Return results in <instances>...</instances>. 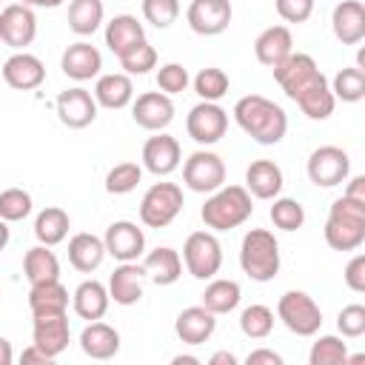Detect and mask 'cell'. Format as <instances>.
<instances>
[{
	"label": "cell",
	"instance_id": "obj_19",
	"mask_svg": "<svg viewBox=\"0 0 365 365\" xmlns=\"http://www.w3.org/2000/svg\"><path fill=\"white\" fill-rule=\"evenodd\" d=\"M3 80L6 86H11L14 91H34L43 86L46 80V66L37 54L29 51H14L6 63H3Z\"/></svg>",
	"mask_w": 365,
	"mask_h": 365
},
{
	"label": "cell",
	"instance_id": "obj_30",
	"mask_svg": "<svg viewBox=\"0 0 365 365\" xmlns=\"http://www.w3.org/2000/svg\"><path fill=\"white\" fill-rule=\"evenodd\" d=\"M29 311L31 317H57L68 311V288L60 279L37 282L29 291Z\"/></svg>",
	"mask_w": 365,
	"mask_h": 365
},
{
	"label": "cell",
	"instance_id": "obj_25",
	"mask_svg": "<svg viewBox=\"0 0 365 365\" xmlns=\"http://www.w3.org/2000/svg\"><path fill=\"white\" fill-rule=\"evenodd\" d=\"M282 185H285V177H282V168L274 160H254L245 168V188L257 200H274V197H279Z\"/></svg>",
	"mask_w": 365,
	"mask_h": 365
},
{
	"label": "cell",
	"instance_id": "obj_31",
	"mask_svg": "<svg viewBox=\"0 0 365 365\" xmlns=\"http://www.w3.org/2000/svg\"><path fill=\"white\" fill-rule=\"evenodd\" d=\"M143 40H145V29L134 14H114L106 23V46L114 57L125 54L128 48H134Z\"/></svg>",
	"mask_w": 365,
	"mask_h": 365
},
{
	"label": "cell",
	"instance_id": "obj_12",
	"mask_svg": "<svg viewBox=\"0 0 365 365\" xmlns=\"http://www.w3.org/2000/svg\"><path fill=\"white\" fill-rule=\"evenodd\" d=\"M34 37H37V17L29 6L9 3L0 9V40L9 48L26 51V46H31Z\"/></svg>",
	"mask_w": 365,
	"mask_h": 365
},
{
	"label": "cell",
	"instance_id": "obj_8",
	"mask_svg": "<svg viewBox=\"0 0 365 365\" xmlns=\"http://www.w3.org/2000/svg\"><path fill=\"white\" fill-rule=\"evenodd\" d=\"M182 262L194 279H211L222 268V245L214 231H194L182 242Z\"/></svg>",
	"mask_w": 365,
	"mask_h": 365
},
{
	"label": "cell",
	"instance_id": "obj_47",
	"mask_svg": "<svg viewBox=\"0 0 365 365\" xmlns=\"http://www.w3.org/2000/svg\"><path fill=\"white\" fill-rule=\"evenodd\" d=\"M336 328H339L342 336L359 339V336L365 334V305H359V302L345 305V308L336 314Z\"/></svg>",
	"mask_w": 365,
	"mask_h": 365
},
{
	"label": "cell",
	"instance_id": "obj_42",
	"mask_svg": "<svg viewBox=\"0 0 365 365\" xmlns=\"http://www.w3.org/2000/svg\"><path fill=\"white\" fill-rule=\"evenodd\" d=\"M117 60H120V68H123L128 77H131V74L143 77V74H148V71L157 66V48H154L148 40H143V43H137L134 48H128L125 54H120Z\"/></svg>",
	"mask_w": 365,
	"mask_h": 365
},
{
	"label": "cell",
	"instance_id": "obj_51",
	"mask_svg": "<svg viewBox=\"0 0 365 365\" xmlns=\"http://www.w3.org/2000/svg\"><path fill=\"white\" fill-rule=\"evenodd\" d=\"M20 362H46V365H48V362H54V359H51V356H48L43 348H37V345L31 342V345H29V348L20 354Z\"/></svg>",
	"mask_w": 365,
	"mask_h": 365
},
{
	"label": "cell",
	"instance_id": "obj_26",
	"mask_svg": "<svg viewBox=\"0 0 365 365\" xmlns=\"http://www.w3.org/2000/svg\"><path fill=\"white\" fill-rule=\"evenodd\" d=\"M108 305H111V297H108V288L100 279H83L74 288V294H71V308L86 322L103 319L106 311H108Z\"/></svg>",
	"mask_w": 365,
	"mask_h": 365
},
{
	"label": "cell",
	"instance_id": "obj_29",
	"mask_svg": "<svg viewBox=\"0 0 365 365\" xmlns=\"http://www.w3.org/2000/svg\"><path fill=\"white\" fill-rule=\"evenodd\" d=\"M106 259V242L103 237L97 234H88V231H80L68 240V262L74 271L80 274H91L103 265Z\"/></svg>",
	"mask_w": 365,
	"mask_h": 365
},
{
	"label": "cell",
	"instance_id": "obj_24",
	"mask_svg": "<svg viewBox=\"0 0 365 365\" xmlns=\"http://www.w3.org/2000/svg\"><path fill=\"white\" fill-rule=\"evenodd\" d=\"M291 51H294V37H291V29L282 26V23L262 29L254 40V54L265 68L279 66Z\"/></svg>",
	"mask_w": 365,
	"mask_h": 365
},
{
	"label": "cell",
	"instance_id": "obj_13",
	"mask_svg": "<svg viewBox=\"0 0 365 365\" xmlns=\"http://www.w3.org/2000/svg\"><path fill=\"white\" fill-rule=\"evenodd\" d=\"M231 17H234L231 0H191V6L185 11L188 29L200 37L222 34L231 26Z\"/></svg>",
	"mask_w": 365,
	"mask_h": 365
},
{
	"label": "cell",
	"instance_id": "obj_17",
	"mask_svg": "<svg viewBox=\"0 0 365 365\" xmlns=\"http://www.w3.org/2000/svg\"><path fill=\"white\" fill-rule=\"evenodd\" d=\"M57 117L66 128H86L97 120V100L88 88L74 86L60 91L57 97Z\"/></svg>",
	"mask_w": 365,
	"mask_h": 365
},
{
	"label": "cell",
	"instance_id": "obj_15",
	"mask_svg": "<svg viewBox=\"0 0 365 365\" xmlns=\"http://www.w3.org/2000/svg\"><path fill=\"white\" fill-rule=\"evenodd\" d=\"M182 163V151L177 137L165 134V131H154V137L145 140L143 145V168L151 171L154 177H168L180 168Z\"/></svg>",
	"mask_w": 365,
	"mask_h": 365
},
{
	"label": "cell",
	"instance_id": "obj_2",
	"mask_svg": "<svg viewBox=\"0 0 365 365\" xmlns=\"http://www.w3.org/2000/svg\"><path fill=\"white\" fill-rule=\"evenodd\" d=\"M234 120L237 125L259 145H277L282 143L288 131V114L279 103L262 97V94H245L234 103Z\"/></svg>",
	"mask_w": 365,
	"mask_h": 365
},
{
	"label": "cell",
	"instance_id": "obj_18",
	"mask_svg": "<svg viewBox=\"0 0 365 365\" xmlns=\"http://www.w3.org/2000/svg\"><path fill=\"white\" fill-rule=\"evenodd\" d=\"M145 279H148V274H145V268H143V262H120L114 271H111V277H108V297L117 302V305H137L140 299H143V291H145Z\"/></svg>",
	"mask_w": 365,
	"mask_h": 365
},
{
	"label": "cell",
	"instance_id": "obj_41",
	"mask_svg": "<svg viewBox=\"0 0 365 365\" xmlns=\"http://www.w3.org/2000/svg\"><path fill=\"white\" fill-rule=\"evenodd\" d=\"M268 214L279 231H299L305 225V208L294 197H274V205Z\"/></svg>",
	"mask_w": 365,
	"mask_h": 365
},
{
	"label": "cell",
	"instance_id": "obj_40",
	"mask_svg": "<svg viewBox=\"0 0 365 365\" xmlns=\"http://www.w3.org/2000/svg\"><path fill=\"white\" fill-rule=\"evenodd\" d=\"M345 359H348V342H342V336H334V334L317 336L308 354L311 365H345Z\"/></svg>",
	"mask_w": 365,
	"mask_h": 365
},
{
	"label": "cell",
	"instance_id": "obj_56",
	"mask_svg": "<svg viewBox=\"0 0 365 365\" xmlns=\"http://www.w3.org/2000/svg\"><path fill=\"white\" fill-rule=\"evenodd\" d=\"M171 362H174V365H200V359L191 356V354H177Z\"/></svg>",
	"mask_w": 365,
	"mask_h": 365
},
{
	"label": "cell",
	"instance_id": "obj_10",
	"mask_svg": "<svg viewBox=\"0 0 365 365\" xmlns=\"http://www.w3.org/2000/svg\"><path fill=\"white\" fill-rule=\"evenodd\" d=\"M305 171L317 188H336L351 174V157L339 145H319L311 151Z\"/></svg>",
	"mask_w": 365,
	"mask_h": 365
},
{
	"label": "cell",
	"instance_id": "obj_9",
	"mask_svg": "<svg viewBox=\"0 0 365 365\" xmlns=\"http://www.w3.org/2000/svg\"><path fill=\"white\" fill-rule=\"evenodd\" d=\"M182 185L194 194H211L225 185V163L220 154L200 148L182 163Z\"/></svg>",
	"mask_w": 365,
	"mask_h": 365
},
{
	"label": "cell",
	"instance_id": "obj_21",
	"mask_svg": "<svg viewBox=\"0 0 365 365\" xmlns=\"http://www.w3.org/2000/svg\"><path fill=\"white\" fill-rule=\"evenodd\" d=\"M331 29L342 46H359L365 40V6L359 0H339L331 11Z\"/></svg>",
	"mask_w": 365,
	"mask_h": 365
},
{
	"label": "cell",
	"instance_id": "obj_14",
	"mask_svg": "<svg viewBox=\"0 0 365 365\" xmlns=\"http://www.w3.org/2000/svg\"><path fill=\"white\" fill-rule=\"evenodd\" d=\"M103 242H106V254L114 257L117 262H134L145 254V234L131 220L111 222L103 234Z\"/></svg>",
	"mask_w": 365,
	"mask_h": 365
},
{
	"label": "cell",
	"instance_id": "obj_16",
	"mask_svg": "<svg viewBox=\"0 0 365 365\" xmlns=\"http://www.w3.org/2000/svg\"><path fill=\"white\" fill-rule=\"evenodd\" d=\"M131 117L145 131H165L174 120V103L163 91H145L131 100Z\"/></svg>",
	"mask_w": 365,
	"mask_h": 365
},
{
	"label": "cell",
	"instance_id": "obj_48",
	"mask_svg": "<svg viewBox=\"0 0 365 365\" xmlns=\"http://www.w3.org/2000/svg\"><path fill=\"white\" fill-rule=\"evenodd\" d=\"M274 9L285 23H305L314 14V0H274Z\"/></svg>",
	"mask_w": 365,
	"mask_h": 365
},
{
	"label": "cell",
	"instance_id": "obj_5",
	"mask_svg": "<svg viewBox=\"0 0 365 365\" xmlns=\"http://www.w3.org/2000/svg\"><path fill=\"white\" fill-rule=\"evenodd\" d=\"M240 268L254 282H271L279 274V242L268 228H251L240 242Z\"/></svg>",
	"mask_w": 365,
	"mask_h": 365
},
{
	"label": "cell",
	"instance_id": "obj_44",
	"mask_svg": "<svg viewBox=\"0 0 365 365\" xmlns=\"http://www.w3.org/2000/svg\"><path fill=\"white\" fill-rule=\"evenodd\" d=\"M31 194L23 188H6L0 191V220L6 222H20L31 214Z\"/></svg>",
	"mask_w": 365,
	"mask_h": 365
},
{
	"label": "cell",
	"instance_id": "obj_36",
	"mask_svg": "<svg viewBox=\"0 0 365 365\" xmlns=\"http://www.w3.org/2000/svg\"><path fill=\"white\" fill-rule=\"evenodd\" d=\"M106 9L103 0H68V29L77 37H88L103 26Z\"/></svg>",
	"mask_w": 365,
	"mask_h": 365
},
{
	"label": "cell",
	"instance_id": "obj_33",
	"mask_svg": "<svg viewBox=\"0 0 365 365\" xmlns=\"http://www.w3.org/2000/svg\"><path fill=\"white\" fill-rule=\"evenodd\" d=\"M23 274H26V279L31 285L48 282V279H60V259L48 245L37 242L34 248H29L23 254Z\"/></svg>",
	"mask_w": 365,
	"mask_h": 365
},
{
	"label": "cell",
	"instance_id": "obj_4",
	"mask_svg": "<svg viewBox=\"0 0 365 365\" xmlns=\"http://www.w3.org/2000/svg\"><path fill=\"white\" fill-rule=\"evenodd\" d=\"M254 214V202L245 185H220L217 191L208 194L200 217L205 222V228L211 231H231L240 228L245 220H251Z\"/></svg>",
	"mask_w": 365,
	"mask_h": 365
},
{
	"label": "cell",
	"instance_id": "obj_35",
	"mask_svg": "<svg viewBox=\"0 0 365 365\" xmlns=\"http://www.w3.org/2000/svg\"><path fill=\"white\" fill-rule=\"evenodd\" d=\"M68 228H71V220H68V214H66L63 208H57V205H48V208H43V211L34 217V237H37V242H43V245H48V248L60 245V242L68 237Z\"/></svg>",
	"mask_w": 365,
	"mask_h": 365
},
{
	"label": "cell",
	"instance_id": "obj_49",
	"mask_svg": "<svg viewBox=\"0 0 365 365\" xmlns=\"http://www.w3.org/2000/svg\"><path fill=\"white\" fill-rule=\"evenodd\" d=\"M345 285L354 291V294H362L365 291V254H354L345 265V274H342Z\"/></svg>",
	"mask_w": 365,
	"mask_h": 365
},
{
	"label": "cell",
	"instance_id": "obj_37",
	"mask_svg": "<svg viewBox=\"0 0 365 365\" xmlns=\"http://www.w3.org/2000/svg\"><path fill=\"white\" fill-rule=\"evenodd\" d=\"M331 91H334V100H342V103H359L365 97V71L359 66H348V68H339L331 80Z\"/></svg>",
	"mask_w": 365,
	"mask_h": 365
},
{
	"label": "cell",
	"instance_id": "obj_38",
	"mask_svg": "<svg viewBox=\"0 0 365 365\" xmlns=\"http://www.w3.org/2000/svg\"><path fill=\"white\" fill-rule=\"evenodd\" d=\"M240 331L248 339H265L274 331V311L262 302H254L248 308H242L240 314Z\"/></svg>",
	"mask_w": 365,
	"mask_h": 365
},
{
	"label": "cell",
	"instance_id": "obj_39",
	"mask_svg": "<svg viewBox=\"0 0 365 365\" xmlns=\"http://www.w3.org/2000/svg\"><path fill=\"white\" fill-rule=\"evenodd\" d=\"M194 91L200 94V100H208V103H217L220 97H225L228 94V74L222 71V68H217V66H205V68H200L197 74H194Z\"/></svg>",
	"mask_w": 365,
	"mask_h": 365
},
{
	"label": "cell",
	"instance_id": "obj_32",
	"mask_svg": "<svg viewBox=\"0 0 365 365\" xmlns=\"http://www.w3.org/2000/svg\"><path fill=\"white\" fill-rule=\"evenodd\" d=\"M143 268L151 282L157 285H174L182 277V257L171 245H157L143 257Z\"/></svg>",
	"mask_w": 365,
	"mask_h": 365
},
{
	"label": "cell",
	"instance_id": "obj_3",
	"mask_svg": "<svg viewBox=\"0 0 365 365\" xmlns=\"http://www.w3.org/2000/svg\"><path fill=\"white\" fill-rule=\"evenodd\" d=\"M322 234L334 251H356L365 242V202L345 194L334 200Z\"/></svg>",
	"mask_w": 365,
	"mask_h": 365
},
{
	"label": "cell",
	"instance_id": "obj_11",
	"mask_svg": "<svg viewBox=\"0 0 365 365\" xmlns=\"http://www.w3.org/2000/svg\"><path fill=\"white\" fill-rule=\"evenodd\" d=\"M185 131L194 143L200 145H214L225 137L228 131V111L220 106V103H208V100H200L188 117H185Z\"/></svg>",
	"mask_w": 365,
	"mask_h": 365
},
{
	"label": "cell",
	"instance_id": "obj_23",
	"mask_svg": "<svg viewBox=\"0 0 365 365\" xmlns=\"http://www.w3.org/2000/svg\"><path fill=\"white\" fill-rule=\"evenodd\" d=\"M31 339H34V345L43 348L51 359H57V356L68 348V342H71V328H68L66 314H57V317H34Z\"/></svg>",
	"mask_w": 365,
	"mask_h": 365
},
{
	"label": "cell",
	"instance_id": "obj_53",
	"mask_svg": "<svg viewBox=\"0 0 365 365\" xmlns=\"http://www.w3.org/2000/svg\"><path fill=\"white\" fill-rule=\"evenodd\" d=\"M208 365H237V356L231 351H217V354H211Z\"/></svg>",
	"mask_w": 365,
	"mask_h": 365
},
{
	"label": "cell",
	"instance_id": "obj_46",
	"mask_svg": "<svg viewBox=\"0 0 365 365\" xmlns=\"http://www.w3.org/2000/svg\"><path fill=\"white\" fill-rule=\"evenodd\" d=\"M188 83H191L188 68L180 66V63H165V66H160V71H157V88H160L163 94H168V97L182 94V91L188 88Z\"/></svg>",
	"mask_w": 365,
	"mask_h": 365
},
{
	"label": "cell",
	"instance_id": "obj_52",
	"mask_svg": "<svg viewBox=\"0 0 365 365\" xmlns=\"http://www.w3.org/2000/svg\"><path fill=\"white\" fill-rule=\"evenodd\" d=\"M345 197H354V200H362V202H365V174L351 177L348 188H345Z\"/></svg>",
	"mask_w": 365,
	"mask_h": 365
},
{
	"label": "cell",
	"instance_id": "obj_27",
	"mask_svg": "<svg viewBox=\"0 0 365 365\" xmlns=\"http://www.w3.org/2000/svg\"><path fill=\"white\" fill-rule=\"evenodd\" d=\"M80 348L91 359H111L120 354V331L103 319H94L80 331Z\"/></svg>",
	"mask_w": 365,
	"mask_h": 365
},
{
	"label": "cell",
	"instance_id": "obj_34",
	"mask_svg": "<svg viewBox=\"0 0 365 365\" xmlns=\"http://www.w3.org/2000/svg\"><path fill=\"white\" fill-rule=\"evenodd\" d=\"M240 299H242V288H240V282L237 279H214L211 277V282L205 285V291H202V308H208L211 314H217V317H222V314H231L237 305H240Z\"/></svg>",
	"mask_w": 365,
	"mask_h": 365
},
{
	"label": "cell",
	"instance_id": "obj_43",
	"mask_svg": "<svg viewBox=\"0 0 365 365\" xmlns=\"http://www.w3.org/2000/svg\"><path fill=\"white\" fill-rule=\"evenodd\" d=\"M143 180V165L140 163H117L108 174H106V191L108 194H128L140 185Z\"/></svg>",
	"mask_w": 365,
	"mask_h": 365
},
{
	"label": "cell",
	"instance_id": "obj_54",
	"mask_svg": "<svg viewBox=\"0 0 365 365\" xmlns=\"http://www.w3.org/2000/svg\"><path fill=\"white\" fill-rule=\"evenodd\" d=\"M14 359V351H11V342L6 336H0V365H11Z\"/></svg>",
	"mask_w": 365,
	"mask_h": 365
},
{
	"label": "cell",
	"instance_id": "obj_22",
	"mask_svg": "<svg viewBox=\"0 0 365 365\" xmlns=\"http://www.w3.org/2000/svg\"><path fill=\"white\" fill-rule=\"evenodd\" d=\"M60 68H63L66 77H71V80H77V83H86V80H91V77L100 74V68H103V54H100L97 46H91V43H86V40H77V43L66 46V51H63V57H60Z\"/></svg>",
	"mask_w": 365,
	"mask_h": 365
},
{
	"label": "cell",
	"instance_id": "obj_50",
	"mask_svg": "<svg viewBox=\"0 0 365 365\" xmlns=\"http://www.w3.org/2000/svg\"><path fill=\"white\" fill-rule=\"evenodd\" d=\"M245 362L248 365H282V356L277 351H271V348H257V351H251L245 356Z\"/></svg>",
	"mask_w": 365,
	"mask_h": 365
},
{
	"label": "cell",
	"instance_id": "obj_45",
	"mask_svg": "<svg viewBox=\"0 0 365 365\" xmlns=\"http://www.w3.org/2000/svg\"><path fill=\"white\" fill-rule=\"evenodd\" d=\"M143 17L154 29H168L180 17V0H143Z\"/></svg>",
	"mask_w": 365,
	"mask_h": 365
},
{
	"label": "cell",
	"instance_id": "obj_57",
	"mask_svg": "<svg viewBox=\"0 0 365 365\" xmlns=\"http://www.w3.org/2000/svg\"><path fill=\"white\" fill-rule=\"evenodd\" d=\"M9 240H11V231H9V222L6 220H0V251L9 245Z\"/></svg>",
	"mask_w": 365,
	"mask_h": 365
},
{
	"label": "cell",
	"instance_id": "obj_7",
	"mask_svg": "<svg viewBox=\"0 0 365 365\" xmlns=\"http://www.w3.org/2000/svg\"><path fill=\"white\" fill-rule=\"evenodd\" d=\"M277 317L297 336H314L322 328V308L305 291H285L277 302Z\"/></svg>",
	"mask_w": 365,
	"mask_h": 365
},
{
	"label": "cell",
	"instance_id": "obj_28",
	"mask_svg": "<svg viewBox=\"0 0 365 365\" xmlns=\"http://www.w3.org/2000/svg\"><path fill=\"white\" fill-rule=\"evenodd\" d=\"M94 100H97V106L111 108V111L131 106V100H134V83H131V77L125 71L100 74L97 83H94Z\"/></svg>",
	"mask_w": 365,
	"mask_h": 365
},
{
	"label": "cell",
	"instance_id": "obj_1",
	"mask_svg": "<svg viewBox=\"0 0 365 365\" xmlns=\"http://www.w3.org/2000/svg\"><path fill=\"white\" fill-rule=\"evenodd\" d=\"M271 71H274V80L279 83V88L285 91V97L294 100L308 120H328L334 114L336 100L331 91V83L319 71V66L314 63L311 54L291 51Z\"/></svg>",
	"mask_w": 365,
	"mask_h": 365
},
{
	"label": "cell",
	"instance_id": "obj_6",
	"mask_svg": "<svg viewBox=\"0 0 365 365\" xmlns=\"http://www.w3.org/2000/svg\"><path fill=\"white\" fill-rule=\"evenodd\" d=\"M182 188L177 182H154L140 200V222L145 228H165L182 211Z\"/></svg>",
	"mask_w": 365,
	"mask_h": 365
},
{
	"label": "cell",
	"instance_id": "obj_20",
	"mask_svg": "<svg viewBox=\"0 0 365 365\" xmlns=\"http://www.w3.org/2000/svg\"><path fill=\"white\" fill-rule=\"evenodd\" d=\"M214 331H217V314H211L202 305H188L174 319V334L180 336L182 345H202L214 336Z\"/></svg>",
	"mask_w": 365,
	"mask_h": 365
},
{
	"label": "cell",
	"instance_id": "obj_55",
	"mask_svg": "<svg viewBox=\"0 0 365 365\" xmlns=\"http://www.w3.org/2000/svg\"><path fill=\"white\" fill-rule=\"evenodd\" d=\"M23 6H29V9H57V6H63L66 0H20Z\"/></svg>",
	"mask_w": 365,
	"mask_h": 365
}]
</instances>
